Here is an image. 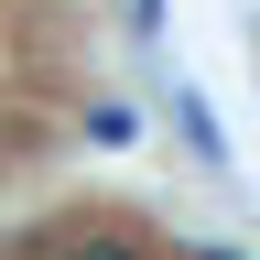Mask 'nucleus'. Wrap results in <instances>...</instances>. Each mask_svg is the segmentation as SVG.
<instances>
[{
  "instance_id": "obj_1",
  "label": "nucleus",
  "mask_w": 260,
  "mask_h": 260,
  "mask_svg": "<svg viewBox=\"0 0 260 260\" xmlns=\"http://www.w3.org/2000/svg\"><path fill=\"white\" fill-rule=\"evenodd\" d=\"M65 260H141V239H65Z\"/></svg>"
}]
</instances>
